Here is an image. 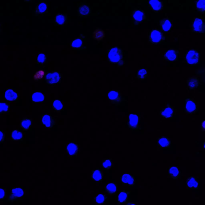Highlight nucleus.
Segmentation results:
<instances>
[{
    "instance_id": "obj_36",
    "label": "nucleus",
    "mask_w": 205,
    "mask_h": 205,
    "mask_svg": "<svg viewBox=\"0 0 205 205\" xmlns=\"http://www.w3.org/2000/svg\"><path fill=\"white\" fill-rule=\"evenodd\" d=\"M32 123V122L30 119H24L21 122V125L22 128H23L24 129L27 130L30 127Z\"/></svg>"
},
{
    "instance_id": "obj_18",
    "label": "nucleus",
    "mask_w": 205,
    "mask_h": 205,
    "mask_svg": "<svg viewBox=\"0 0 205 205\" xmlns=\"http://www.w3.org/2000/svg\"><path fill=\"white\" fill-rule=\"evenodd\" d=\"M90 8L89 6L85 4H81L78 9V14L80 16L85 17L89 15Z\"/></svg>"
},
{
    "instance_id": "obj_13",
    "label": "nucleus",
    "mask_w": 205,
    "mask_h": 205,
    "mask_svg": "<svg viewBox=\"0 0 205 205\" xmlns=\"http://www.w3.org/2000/svg\"><path fill=\"white\" fill-rule=\"evenodd\" d=\"M135 178L129 173H125L121 178V182L124 184L132 186L135 184Z\"/></svg>"
},
{
    "instance_id": "obj_32",
    "label": "nucleus",
    "mask_w": 205,
    "mask_h": 205,
    "mask_svg": "<svg viewBox=\"0 0 205 205\" xmlns=\"http://www.w3.org/2000/svg\"><path fill=\"white\" fill-rule=\"evenodd\" d=\"M67 17L65 15L60 14L57 16L55 18V22L58 25H63L67 20Z\"/></svg>"
},
{
    "instance_id": "obj_41",
    "label": "nucleus",
    "mask_w": 205,
    "mask_h": 205,
    "mask_svg": "<svg viewBox=\"0 0 205 205\" xmlns=\"http://www.w3.org/2000/svg\"><path fill=\"white\" fill-rule=\"evenodd\" d=\"M44 75V72L43 71H39V72H37L35 74L34 77V79L36 80L41 79V78H42V77Z\"/></svg>"
},
{
    "instance_id": "obj_27",
    "label": "nucleus",
    "mask_w": 205,
    "mask_h": 205,
    "mask_svg": "<svg viewBox=\"0 0 205 205\" xmlns=\"http://www.w3.org/2000/svg\"><path fill=\"white\" fill-rule=\"evenodd\" d=\"M78 146L74 143H70L67 146V149L68 153L70 156H73L76 153L78 150Z\"/></svg>"
},
{
    "instance_id": "obj_9",
    "label": "nucleus",
    "mask_w": 205,
    "mask_h": 205,
    "mask_svg": "<svg viewBox=\"0 0 205 205\" xmlns=\"http://www.w3.org/2000/svg\"><path fill=\"white\" fill-rule=\"evenodd\" d=\"M178 52L176 49L168 50L163 55V59L167 62H173L177 60Z\"/></svg>"
},
{
    "instance_id": "obj_7",
    "label": "nucleus",
    "mask_w": 205,
    "mask_h": 205,
    "mask_svg": "<svg viewBox=\"0 0 205 205\" xmlns=\"http://www.w3.org/2000/svg\"><path fill=\"white\" fill-rule=\"evenodd\" d=\"M149 8L154 12L158 13L164 9V2L159 0H151L148 3Z\"/></svg>"
},
{
    "instance_id": "obj_31",
    "label": "nucleus",
    "mask_w": 205,
    "mask_h": 205,
    "mask_svg": "<svg viewBox=\"0 0 205 205\" xmlns=\"http://www.w3.org/2000/svg\"><path fill=\"white\" fill-rule=\"evenodd\" d=\"M42 123L47 127L50 128L52 125V119L51 116L48 115H45L42 118Z\"/></svg>"
},
{
    "instance_id": "obj_25",
    "label": "nucleus",
    "mask_w": 205,
    "mask_h": 205,
    "mask_svg": "<svg viewBox=\"0 0 205 205\" xmlns=\"http://www.w3.org/2000/svg\"><path fill=\"white\" fill-rule=\"evenodd\" d=\"M195 8L199 12L204 15L205 12V1L200 0L195 1Z\"/></svg>"
},
{
    "instance_id": "obj_12",
    "label": "nucleus",
    "mask_w": 205,
    "mask_h": 205,
    "mask_svg": "<svg viewBox=\"0 0 205 205\" xmlns=\"http://www.w3.org/2000/svg\"><path fill=\"white\" fill-rule=\"evenodd\" d=\"M139 118L138 116L134 114H131L129 115V121L128 126L131 129H134L138 126Z\"/></svg>"
},
{
    "instance_id": "obj_44",
    "label": "nucleus",
    "mask_w": 205,
    "mask_h": 205,
    "mask_svg": "<svg viewBox=\"0 0 205 205\" xmlns=\"http://www.w3.org/2000/svg\"><path fill=\"white\" fill-rule=\"evenodd\" d=\"M126 205H138L136 203L129 202Z\"/></svg>"
},
{
    "instance_id": "obj_24",
    "label": "nucleus",
    "mask_w": 205,
    "mask_h": 205,
    "mask_svg": "<svg viewBox=\"0 0 205 205\" xmlns=\"http://www.w3.org/2000/svg\"><path fill=\"white\" fill-rule=\"evenodd\" d=\"M103 177V173L102 170L97 169L92 173V180L96 182L102 181Z\"/></svg>"
},
{
    "instance_id": "obj_5",
    "label": "nucleus",
    "mask_w": 205,
    "mask_h": 205,
    "mask_svg": "<svg viewBox=\"0 0 205 205\" xmlns=\"http://www.w3.org/2000/svg\"><path fill=\"white\" fill-rule=\"evenodd\" d=\"M185 60L189 65H197L200 62V52L196 50H190L186 54L185 57Z\"/></svg>"
},
{
    "instance_id": "obj_22",
    "label": "nucleus",
    "mask_w": 205,
    "mask_h": 205,
    "mask_svg": "<svg viewBox=\"0 0 205 205\" xmlns=\"http://www.w3.org/2000/svg\"><path fill=\"white\" fill-rule=\"evenodd\" d=\"M168 174L170 177L174 179H178L180 176L179 169L176 166L171 167L169 169Z\"/></svg>"
},
{
    "instance_id": "obj_37",
    "label": "nucleus",
    "mask_w": 205,
    "mask_h": 205,
    "mask_svg": "<svg viewBox=\"0 0 205 205\" xmlns=\"http://www.w3.org/2000/svg\"><path fill=\"white\" fill-rule=\"evenodd\" d=\"M53 108L56 110L60 111L62 110L63 108V105L60 101L56 100L54 101L53 102Z\"/></svg>"
},
{
    "instance_id": "obj_6",
    "label": "nucleus",
    "mask_w": 205,
    "mask_h": 205,
    "mask_svg": "<svg viewBox=\"0 0 205 205\" xmlns=\"http://www.w3.org/2000/svg\"><path fill=\"white\" fill-rule=\"evenodd\" d=\"M159 25L161 30L165 32H169L173 27L172 21L168 18H162L159 21Z\"/></svg>"
},
{
    "instance_id": "obj_10",
    "label": "nucleus",
    "mask_w": 205,
    "mask_h": 205,
    "mask_svg": "<svg viewBox=\"0 0 205 205\" xmlns=\"http://www.w3.org/2000/svg\"><path fill=\"white\" fill-rule=\"evenodd\" d=\"M60 76L57 72H52L48 74L45 77L47 83L49 85H53L59 82Z\"/></svg>"
},
{
    "instance_id": "obj_16",
    "label": "nucleus",
    "mask_w": 205,
    "mask_h": 205,
    "mask_svg": "<svg viewBox=\"0 0 205 205\" xmlns=\"http://www.w3.org/2000/svg\"><path fill=\"white\" fill-rule=\"evenodd\" d=\"M175 110L174 108L171 107L166 108L161 111L160 115L162 117L169 118L172 117L174 115Z\"/></svg>"
},
{
    "instance_id": "obj_15",
    "label": "nucleus",
    "mask_w": 205,
    "mask_h": 205,
    "mask_svg": "<svg viewBox=\"0 0 205 205\" xmlns=\"http://www.w3.org/2000/svg\"><path fill=\"white\" fill-rule=\"evenodd\" d=\"M200 82L197 78L192 77L188 79L187 81V87L191 90H193L199 87Z\"/></svg>"
},
{
    "instance_id": "obj_33",
    "label": "nucleus",
    "mask_w": 205,
    "mask_h": 205,
    "mask_svg": "<svg viewBox=\"0 0 205 205\" xmlns=\"http://www.w3.org/2000/svg\"><path fill=\"white\" fill-rule=\"evenodd\" d=\"M106 196L105 195L99 194L95 198V203L99 205L103 204L106 202Z\"/></svg>"
},
{
    "instance_id": "obj_11",
    "label": "nucleus",
    "mask_w": 205,
    "mask_h": 205,
    "mask_svg": "<svg viewBox=\"0 0 205 205\" xmlns=\"http://www.w3.org/2000/svg\"><path fill=\"white\" fill-rule=\"evenodd\" d=\"M185 109L188 113H192L197 111V107L196 102L191 99H187L186 100Z\"/></svg>"
},
{
    "instance_id": "obj_42",
    "label": "nucleus",
    "mask_w": 205,
    "mask_h": 205,
    "mask_svg": "<svg viewBox=\"0 0 205 205\" xmlns=\"http://www.w3.org/2000/svg\"><path fill=\"white\" fill-rule=\"evenodd\" d=\"M6 196V191L4 189L0 188V200H3Z\"/></svg>"
},
{
    "instance_id": "obj_20",
    "label": "nucleus",
    "mask_w": 205,
    "mask_h": 205,
    "mask_svg": "<svg viewBox=\"0 0 205 205\" xmlns=\"http://www.w3.org/2000/svg\"><path fill=\"white\" fill-rule=\"evenodd\" d=\"M6 99L8 101H13L17 100L18 95L12 89H8L5 92Z\"/></svg>"
},
{
    "instance_id": "obj_43",
    "label": "nucleus",
    "mask_w": 205,
    "mask_h": 205,
    "mask_svg": "<svg viewBox=\"0 0 205 205\" xmlns=\"http://www.w3.org/2000/svg\"><path fill=\"white\" fill-rule=\"evenodd\" d=\"M4 134L3 132L0 131V142H2L3 139Z\"/></svg>"
},
{
    "instance_id": "obj_2",
    "label": "nucleus",
    "mask_w": 205,
    "mask_h": 205,
    "mask_svg": "<svg viewBox=\"0 0 205 205\" xmlns=\"http://www.w3.org/2000/svg\"><path fill=\"white\" fill-rule=\"evenodd\" d=\"M166 39L164 33L161 31L153 29L149 31L148 34V42L153 45H158Z\"/></svg>"
},
{
    "instance_id": "obj_26",
    "label": "nucleus",
    "mask_w": 205,
    "mask_h": 205,
    "mask_svg": "<svg viewBox=\"0 0 205 205\" xmlns=\"http://www.w3.org/2000/svg\"><path fill=\"white\" fill-rule=\"evenodd\" d=\"M105 33L104 31L100 28H97L92 34V37L97 41H101L104 38Z\"/></svg>"
},
{
    "instance_id": "obj_17",
    "label": "nucleus",
    "mask_w": 205,
    "mask_h": 205,
    "mask_svg": "<svg viewBox=\"0 0 205 205\" xmlns=\"http://www.w3.org/2000/svg\"><path fill=\"white\" fill-rule=\"evenodd\" d=\"M186 185L189 188L196 190L198 188L199 182L196 178L191 177L187 179Z\"/></svg>"
},
{
    "instance_id": "obj_21",
    "label": "nucleus",
    "mask_w": 205,
    "mask_h": 205,
    "mask_svg": "<svg viewBox=\"0 0 205 205\" xmlns=\"http://www.w3.org/2000/svg\"><path fill=\"white\" fill-rule=\"evenodd\" d=\"M118 191L117 185L115 183H109L105 187V192L109 195H113L115 194Z\"/></svg>"
},
{
    "instance_id": "obj_29",
    "label": "nucleus",
    "mask_w": 205,
    "mask_h": 205,
    "mask_svg": "<svg viewBox=\"0 0 205 205\" xmlns=\"http://www.w3.org/2000/svg\"><path fill=\"white\" fill-rule=\"evenodd\" d=\"M137 78L140 80H144L148 76V72L147 70L144 68L139 70L137 72Z\"/></svg>"
},
{
    "instance_id": "obj_19",
    "label": "nucleus",
    "mask_w": 205,
    "mask_h": 205,
    "mask_svg": "<svg viewBox=\"0 0 205 205\" xmlns=\"http://www.w3.org/2000/svg\"><path fill=\"white\" fill-rule=\"evenodd\" d=\"M48 6L46 3H39L37 5L35 10V14L36 15H41L46 12L48 10Z\"/></svg>"
},
{
    "instance_id": "obj_8",
    "label": "nucleus",
    "mask_w": 205,
    "mask_h": 205,
    "mask_svg": "<svg viewBox=\"0 0 205 205\" xmlns=\"http://www.w3.org/2000/svg\"><path fill=\"white\" fill-rule=\"evenodd\" d=\"M24 191L21 188H13L11 193L8 196V200L9 201L14 202L15 200L20 199L24 196Z\"/></svg>"
},
{
    "instance_id": "obj_34",
    "label": "nucleus",
    "mask_w": 205,
    "mask_h": 205,
    "mask_svg": "<svg viewBox=\"0 0 205 205\" xmlns=\"http://www.w3.org/2000/svg\"><path fill=\"white\" fill-rule=\"evenodd\" d=\"M83 45V42L81 38H78L72 41V48H82Z\"/></svg>"
},
{
    "instance_id": "obj_3",
    "label": "nucleus",
    "mask_w": 205,
    "mask_h": 205,
    "mask_svg": "<svg viewBox=\"0 0 205 205\" xmlns=\"http://www.w3.org/2000/svg\"><path fill=\"white\" fill-rule=\"evenodd\" d=\"M132 18L134 25H139L146 19V15L144 11L139 8H135L132 13Z\"/></svg>"
},
{
    "instance_id": "obj_35",
    "label": "nucleus",
    "mask_w": 205,
    "mask_h": 205,
    "mask_svg": "<svg viewBox=\"0 0 205 205\" xmlns=\"http://www.w3.org/2000/svg\"><path fill=\"white\" fill-rule=\"evenodd\" d=\"M11 136H12V138L14 140H19L22 138V133L20 131L14 130L12 132Z\"/></svg>"
},
{
    "instance_id": "obj_39",
    "label": "nucleus",
    "mask_w": 205,
    "mask_h": 205,
    "mask_svg": "<svg viewBox=\"0 0 205 205\" xmlns=\"http://www.w3.org/2000/svg\"><path fill=\"white\" fill-rule=\"evenodd\" d=\"M46 55L43 53H40L38 55L37 58V62L38 63L42 64L46 61Z\"/></svg>"
},
{
    "instance_id": "obj_1",
    "label": "nucleus",
    "mask_w": 205,
    "mask_h": 205,
    "mask_svg": "<svg viewBox=\"0 0 205 205\" xmlns=\"http://www.w3.org/2000/svg\"><path fill=\"white\" fill-rule=\"evenodd\" d=\"M108 57L109 62L112 63L120 67L124 65L123 51L119 47H114L111 49L108 52Z\"/></svg>"
},
{
    "instance_id": "obj_30",
    "label": "nucleus",
    "mask_w": 205,
    "mask_h": 205,
    "mask_svg": "<svg viewBox=\"0 0 205 205\" xmlns=\"http://www.w3.org/2000/svg\"><path fill=\"white\" fill-rule=\"evenodd\" d=\"M32 100L34 102H42L44 100V95L41 92H37L34 93L32 95Z\"/></svg>"
},
{
    "instance_id": "obj_40",
    "label": "nucleus",
    "mask_w": 205,
    "mask_h": 205,
    "mask_svg": "<svg viewBox=\"0 0 205 205\" xmlns=\"http://www.w3.org/2000/svg\"><path fill=\"white\" fill-rule=\"evenodd\" d=\"M112 161L109 159H106L102 163V167L106 169H110L112 167Z\"/></svg>"
},
{
    "instance_id": "obj_14",
    "label": "nucleus",
    "mask_w": 205,
    "mask_h": 205,
    "mask_svg": "<svg viewBox=\"0 0 205 205\" xmlns=\"http://www.w3.org/2000/svg\"><path fill=\"white\" fill-rule=\"evenodd\" d=\"M109 100L115 103H119L122 101V97L119 92L116 91H111L108 94Z\"/></svg>"
},
{
    "instance_id": "obj_23",
    "label": "nucleus",
    "mask_w": 205,
    "mask_h": 205,
    "mask_svg": "<svg viewBox=\"0 0 205 205\" xmlns=\"http://www.w3.org/2000/svg\"><path fill=\"white\" fill-rule=\"evenodd\" d=\"M130 193V192L126 191H122L120 192L118 197V202L120 204H123L126 202L128 200V196Z\"/></svg>"
},
{
    "instance_id": "obj_4",
    "label": "nucleus",
    "mask_w": 205,
    "mask_h": 205,
    "mask_svg": "<svg viewBox=\"0 0 205 205\" xmlns=\"http://www.w3.org/2000/svg\"><path fill=\"white\" fill-rule=\"evenodd\" d=\"M192 32L198 34H204L205 31V22L204 19L200 18H194L192 22Z\"/></svg>"
},
{
    "instance_id": "obj_28",
    "label": "nucleus",
    "mask_w": 205,
    "mask_h": 205,
    "mask_svg": "<svg viewBox=\"0 0 205 205\" xmlns=\"http://www.w3.org/2000/svg\"><path fill=\"white\" fill-rule=\"evenodd\" d=\"M158 143L161 147L168 148L170 146L171 142L167 138L163 137L159 139Z\"/></svg>"
},
{
    "instance_id": "obj_38",
    "label": "nucleus",
    "mask_w": 205,
    "mask_h": 205,
    "mask_svg": "<svg viewBox=\"0 0 205 205\" xmlns=\"http://www.w3.org/2000/svg\"><path fill=\"white\" fill-rule=\"evenodd\" d=\"M9 106L5 102H0V113L8 112Z\"/></svg>"
},
{
    "instance_id": "obj_45",
    "label": "nucleus",
    "mask_w": 205,
    "mask_h": 205,
    "mask_svg": "<svg viewBox=\"0 0 205 205\" xmlns=\"http://www.w3.org/2000/svg\"><path fill=\"white\" fill-rule=\"evenodd\" d=\"M1 27H0V33H1Z\"/></svg>"
}]
</instances>
